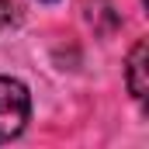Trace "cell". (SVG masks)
Wrapping results in <instances>:
<instances>
[{"label":"cell","mask_w":149,"mask_h":149,"mask_svg":"<svg viewBox=\"0 0 149 149\" xmlns=\"http://www.w3.org/2000/svg\"><path fill=\"white\" fill-rule=\"evenodd\" d=\"M31 118V94L21 80L0 76V142H10L24 132Z\"/></svg>","instance_id":"6da1fadb"},{"label":"cell","mask_w":149,"mask_h":149,"mask_svg":"<svg viewBox=\"0 0 149 149\" xmlns=\"http://www.w3.org/2000/svg\"><path fill=\"white\" fill-rule=\"evenodd\" d=\"M125 83H128V94L142 104L149 90V45L146 42H135L132 52H128V63H125Z\"/></svg>","instance_id":"7a4b0ae2"},{"label":"cell","mask_w":149,"mask_h":149,"mask_svg":"<svg viewBox=\"0 0 149 149\" xmlns=\"http://www.w3.org/2000/svg\"><path fill=\"white\" fill-rule=\"evenodd\" d=\"M21 24V3L17 0H0V31Z\"/></svg>","instance_id":"3957f363"},{"label":"cell","mask_w":149,"mask_h":149,"mask_svg":"<svg viewBox=\"0 0 149 149\" xmlns=\"http://www.w3.org/2000/svg\"><path fill=\"white\" fill-rule=\"evenodd\" d=\"M42 3H56V0H42Z\"/></svg>","instance_id":"277c9868"}]
</instances>
